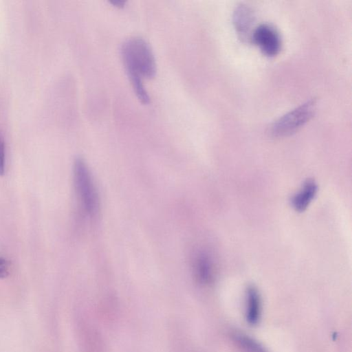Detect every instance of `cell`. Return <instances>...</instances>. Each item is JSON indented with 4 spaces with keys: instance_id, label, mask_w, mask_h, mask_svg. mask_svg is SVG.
Returning <instances> with one entry per match:
<instances>
[{
    "instance_id": "cell-9",
    "label": "cell",
    "mask_w": 352,
    "mask_h": 352,
    "mask_svg": "<svg viewBox=\"0 0 352 352\" xmlns=\"http://www.w3.org/2000/svg\"><path fill=\"white\" fill-rule=\"evenodd\" d=\"M230 338L239 352H268L261 343L244 332L232 331Z\"/></svg>"
},
{
    "instance_id": "cell-1",
    "label": "cell",
    "mask_w": 352,
    "mask_h": 352,
    "mask_svg": "<svg viewBox=\"0 0 352 352\" xmlns=\"http://www.w3.org/2000/svg\"><path fill=\"white\" fill-rule=\"evenodd\" d=\"M121 54L128 77L138 100L142 104H148L150 99L142 79H151L156 74L155 59L151 47L144 38L132 37L124 43Z\"/></svg>"
},
{
    "instance_id": "cell-11",
    "label": "cell",
    "mask_w": 352,
    "mask_h": 352,
    "mask_svg": "<svg viewBox=\"0 0 352 352\" xmlns=\"http://www.w3.org/2000/svg\"><path fill=\"white\" fill-rule=\"evenodd\" d=\"M8 274V264L6 259L0 256V278H6Z\"/></svg>"
},
{
    "instance_id": "cell-10",
    "label": "cell",
    "mask_w": 352,
    "mask_h": 352,
    "mask_svg": "<svg viewBox=\"0 0 352 352\" xmlns=\"http://www.w3.org/2000/svg\"><path fill=\"white\" fill-rule=\"evenodd\" d=\"M6 167V144L2 133L0 131V176L5 173Z\"/></svg>"
},
{
    "instance_id": "cell-2",
    "label": "cell",
    "mask_w": 352,
    "mask_h": 352,
    "mask_svg": "<svg viewBox=\"0 0 352 352\" xmlns=\"http://www.w3.org/2000/svg\"><path fill=\"white\" fill-rule=\"evenodd\" d=\"M74 180L79 200L85 211L94 215L99 207V199L94 183L84 160L78 157L74 162Z\"/></svg>"
},
{
    "instance_id": "cell-5",
    "label": "cell",
    "mask_w": 352,
    "mask_h": 352,
    "mask_svg": "<svg viewBox=\"0 0 352 352\" xmlns=\"http://www.w3.org/2000/svg\"><path fill=\"white\" fill-rule=\"evenodd\" d=\"M262 299L258 289L254 285L247 287L244 298V315L247 323L258 324L262 316Z\"/></svg>"
},
{
    "instance_id": "cell-7",
    "label": "cell",
    "mask_w": 352,
    "mask_h": 352,
    "mask_svg": "<svg viewBox=\"0 0 352 352\" xmlns=\"http://www.w3.org/2000/svg\"><path fill=\"white\" fill-rule=\"evenodd\" d=\"M254 21V12L248 5L241 3L238 5L232 15V21L234 28L242 38L248 37V34Z\"/></svg>"
},
{
    "instance_id": "cell-12",
    "label": "cell",
    "mask_w": 352,
    "mask_h": 352,
    "mask_svg": "<svg viewBox=\"0 0 352 352\" xmlns=\"http://www.w3.org/2000/svg\"><path fill=\"white\" fill-rule=\"evenodd\" d=\"M109 3L118 8H122L125 6L126 1L123 0H113L110 1Z\"/></svg>"
},
{
    "instance_id": "cell-6",
    "label": "cell",
    "mask_w": 352,
    "mask_h": 352,
    "mask_svg": "<svg viewBox=\"0 0 352 352\" xmlns=\"http://www.w3.org/2000/svg\"><path fill=\"white\" fill-rule=\"evenodd\" d=\"M193 271L199 283L205 285L210 284L214 277V265L212 257L204 252L197 254L193 262Z\"/></svg>"
},
{
    "instance_id": "cell-3",
    "label": "cell",
    "mask_w": 352,
    "mask_h": 352,
    "mask_svg": "<svg viewBox=\"0 0 352 352\" xmlns=\"http://www.w3.org/2000/svg\"><path fill=\"white\" fill-rule=\"evenodd\" d=\"M315 108V98L307 100L276 120L270 127V134L276 138L292 135L311 119Z\"/></svg>"
},
{
    "instance_id": "cell-4",
    "label": "cell",
    "mask_w": 352,
    "mask_h": 352,
    "mask_svg": "<svg viewBox=\"0 0 352 352\" xmlns=\"http://www.w3.org/2000/svg\"><path fill=\"white\" fill-rule=\"evenodd\" d=\"M251 39L268 56H274L281 49V38L278 30L272 25L263 23L251 34Z\"/></svg>"
},
{
    "instance_id": "cell-8",
    "label": "cell",
    "mask_w": 352,
    "mask_h": 352,
    "mask_svg": "<svg viewBox=\"0 0 352 352\" xmlns=\"http://www.w3.org/2000/svg\"><path fill=\"white\" fill-rule=\"evenodd\" d=\"M318 185L313 179L306 180L301 188L292 196L291 205L297 212L305 210L316 196Z\"/></svg>"
}]
</instances>
